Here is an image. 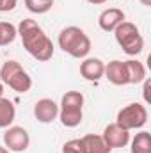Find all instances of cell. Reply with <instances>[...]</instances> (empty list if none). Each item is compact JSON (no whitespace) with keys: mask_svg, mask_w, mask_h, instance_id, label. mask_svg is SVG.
Instances as JSON below:
<instances>
[{"mask_svg":"<svg viewBox=\"0 0 151 153\" xmlns=\"http://www.w3.org/2000/svg\"><path fill=\"white\" fill-rule=\"evenodd\" d=\"M14 117H16V107L13 105V102L7 98H0V128L11 126Z\"/></svg>","mask_w":151,"mask_h":153,"instance_id":"cell-15","label":"cell"},{"mask_svg":"<svg viewBox=\"0 0 151 153\" xmlns=\"http://www.w3.org/2000/svg\"><path fill=\"white\" fill-rule=\"evenodd\" d=\"M103 75L114 85H126L128 84L124 61H110L109 64H105V73Z\"/></svg>","mask_w":151,"mask_h":153,"instance_id":"cell-12","label":"cell"},{"mask_svg":"<svg viewBox=\"0 0 151 153\" xmlns=\"http://www.w3.org/2000/svg\"><path fill=\"white\" fill-rule=\"evenodd\" d=\"M114 36L117 45L128 55H139L144 50V38L141 36L139 29L132 22H123L114 29Z\"/></svg>","mask_w":151,"mask_h":153,"instance_id":"cell-4","label":"cell"},{"mask_svg":"<svg viewBox=\"0 0 151 153\" xmlns=\"http://www.w3.org/2000/svg\"><path fill=\"white\" fill-rule=\"evenodd\" d=\"M0 153H9V150H7V148H2V146H0Z\"/></svg>","mask_w":151,"mask_h":153,"instance_id":"cell-25","label":"cell"},{"mask_svg":"<svg viewBox=\"0 0 151 153\" xmlns=\"http://www.w3.org/2000/svg\"><path fill=\"white\" fill-rule=\"evenodd\" d=\"M139 2H141L142 5H146V7H150L151 5V0H139Z\"/></svg>","mask_w":151,"mask_h":153,"instance_id":"cell-23","label":"cell"},{"mask_svg":"<svg viewBox=\"0 0 151 153\" xmlns=\"http://www.w3.org/2000/svg\"><path fill=\"white\" fill-rule=\"evenodd\" d=\"M59 48L75 59H84L91 52V39L80 27H66L59 34Z\"/></svg>","mask_w":151,"mask_h":153,"instance_id":"cell-2","label":"cell"},{"mask_svg":"<svg viewBox=\"0 0 151 153\" xmlns=\"http://www.w3.org/2000/svg\"><path fill=\"white\" fill-rule=\"evenodd\" d=\"M18 0H0V13H9L16 7Z\"/></svg>","mask_w":151,"mask_h":153,"instance_id":"cell-20","label":"cell"},{"mask_svg":"<svg viewBox=\"0 0 151 153\" xmlns=\"http://www.w3.org/2000/svg\"><path fill=\"white\" fill-rule=\"evenodd\" d=\"M18 36V30L13 23L9 22H0V46H7L11 45Z\"/></svg>","mask_w":151,"mask_h":153,"instance_id":"cell-17","label":"cell"},{"mask_svg":"<svg viewBox=\"0 0 151 153\" xmlns=\"http://www.w3.org/2000/svg\"><path fill=\"white\" fill-rule=\"evenodd\" d=\"M150 85H151V82L146 78V80H144V100H146V102H150V94H148V91H150Z\"/></svg>","mask_w":151,"mask_h":153,"instance_id":"cell-21","label":"cell"},{"mask_svg":"<svg viewBox=\"0 0 151 153\" xmlns=\"http://www.w3.org/2000/svg\"><path fill=\"white\" fill-rule=\"evenodd\" d=\"M4 144L9 152L23 153L30 144V135L23 126H7L4 134Z\"/></svg>","mask_w":151,"mask_h":153,"instance_id":"cell-7","label":"cell"},{"mask_svg":"<svg viewBox=\"0 0 151 153\" xmlns=\"http://www.w3.org/2000/svg\"><path fill=\"white\" fill-rule=\"evenodd\" d=\"M124 18H126V16H124L123 9L109 7V9H105V11L98 16V25H100V29L105 30V32H114V29H115L119 23H123Z\"/></svg>","mask_w":151,"mask_h":153,"instance_id":"cell-11","label":"cell"},{"mask_svg":"<svg viewBox=\"0 0 151 153\" xmlns=\"http://www.w3.org/2000/svg\"><path fill=\"white\" fill-rule=\"evenodd\" d=\"M132 153H151L150 132H139L132 141Z\"/></svg>","mask_w":151,"mask_h":153,"instance_id":"cell-16","label":"cell"},{"mask_svg":"<svg viewBox=\"0 0 151 153\" xmlns=\"http://www.w3.org/2000/svg\"><path fill=\"white\" fill-rule=\"evenodd\" d=\"M115 123L124 130H137L148 123V109L142 103H130L117 112Z\"/></svg>","mask_w":151,"mask_h":153,"instance_id":"cell-6","label":"cell"},{"mask_svg":"<svg viewBox=\"0 0 151 153\" xmlns=\"http://www.w3.org/2000/svg\"><path fill=\"white\" fill-rule=\"evenodd\" d=\"M89 4H94V5H101V4H105V2H109V0H87Z\"/></svg>","mask_w":151,"mask_h":153,"instance_id":"cell-22","label":"cell"},{"mask_svg":"<svg viewBox=\"0 0 151 153\" xmlns=\"http://www.w3.org/2000/svg\"><path fill=\"white\" fill-rule=\"evenodd\" d=\"M105 73V62L98 57H87L80 64V75L89 82H98Z\"/></svg>","mask_w":151,"mask_h":153,"instance_id":"cell-10","label":"cell"},{"mask_svg":"<svg viewBox=\"0 0 151 153\" xmlns=\"http://www.w3.org/2000/svg\"><path fill=\"white\" fill-rule=\"evenodd\" d=\"M0 80L16 93H27L32 87V78L18 61H7L0 66Z\"/></svg>","mask_w":151,"mask_h":153,"instance_id":"cell-5","label":"cell"},{"mask_svg":"<svg viewBox=\"0 0 151 153\" xmlns=\"http://www.w3.org/2000/svg\"><path fill=\"white\" fill-rule=\"evenodd\" d=\"M62 153H85V146L82 139H71L68 143H64Z\"/></svg>","mask_w":151,"mask_h":153,"instance_id":"cell-19","label":"cell"},{"mask_svg":"<svg viewBox=\"0 0 151 153\" xmlns=\"http://www.w3.org/2000/svg\"><path fill=\"white\" fill-rule=\"evenodd\" d=\"M124 68H126L128 84H141L146 80V68L142 62L130 59V61H124Z\"/></svg>","mask_w":151,"mask_h":153,"instance_id":"cell-13","label":"cell"},{"mask_svg":"<svg viewBox=\"0 0 151 153\" xmlns=\"http://www.w3.org/2000/svg\"><path fill=\"white\" fill-rule=\"evenodd\" d=\"M34 116L39 123H52L59 116V105L52 98H41L34 105Z\"/></svg>","mask_w":151,"mask_h":153,"instance_id":"cell-9","label":"cell"},{"mask_svg":"<svg viewBox=\"0 0 151 153\" xmlns=\"http://www.w3.org/2000/svg\"><path fill=\"white\" fill-rule=\"evenodd\" d=\"M55 0H25V7L30 11V13H36V14H44L52 9Z\"/></svg>","mask_w":151,"mask_h":153,"instance_id":"cell-18","label":"cell"},{"mask_svg":"<svg viewBox=\"0 0 151 153\" xmlns=\"http://www.w3.org/2000/svg\"><path fill=\"white\" fill-rule=\"evenodd\" d=\"M84 146H85V153H110V148L105 144L101 135L96 134H87L82 137Z\"/></svg>","mask_w":151,"mask_h":153,"instance_id":"cell-14","label":"cell"},{"mask_svg":"<svg viewBox=\"0 0 151 153\" xmlns=\"http://www.w3.org/2000/svg\"><path fill=\"white\" fill-rule=\"evenodd\" d=\"M18 34L21 38L23 43V48L36 59L39 62H46L53 57V43L52 39L44 34V30L38 25L36 20H30V18H25L20 22L18 25Z\"/></svg>","mask_w":151,"mask_h":153,"instance_id":"cell-1","label":"cell"},{"mask_svg":"<svg viewBox=\"0 0 151 153\" xmlns=\"http://www.w3.org/2000/svg\"><path fill=\"white\" fill-rule=\"evenodd\" d=\"M82 109H84V94L80 91H68L59 105L61 123L68 128H75L82 123Z\"/></svg>","mask_w":151,"mask_h":153,"instance_id":"cell-3","label":"cell"},{"mask_svg":"<svg viewBox=\"0 0 151 153\" xmlns=\"http://www.w3.org/2000/svg\"><path fill=\"white\" fill-rule=\"evenodd\" d=\"M101 137H103L105 144H107L110 150H114V148H124V146L130 143V132L124 130V128H121L117 123L107 125Z\"/></svg>","mask_w":151,"mask_h":153,"instance_id":"cell-8","label":"cell"},{"mask_svg":"<svg viewBox=\"0 0 151 153\" xmlns=\"http://www.w3.org/2000/svg\"><path fill=\"white\" fill-rule=\"evenodd\" d=\"M0 98H4V84L0 82Z\"/></svg>","mask_w":151,"mask_h":153,"instance_id":"cell-24","label":"cell"}]
</instances>
